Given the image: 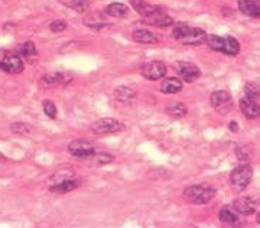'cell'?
Masks as SVG:
<instances>
[{
    "mask_svg": "<svg viewBox=\"0 0 260 228\" xmlns=\"http://www.w3.org/2000/svg\"><path fill=\"white\" fill-rule=\"evenodd\" d=\"M215 195H217L215 186L207 185V183L189 185L182 192V197L185 198V201L194 204V205H205V204L213 201Z\"/></svg>",
    "mask_w": 260,
    "mask_h": 228,
    "instance_id": "1",
    "label": "cell"
},
{
    "mask_svg": "<svg viewBox=\"0 0 260 228\" xmlns=\"http://www.w3.org/2000/svg\"><path fill=\"white\" fill-rule=\"evenodd\" d=\"M172 37L182 45L197 46L204 44L207 34L201 27H191L188 25H179L172 29Z\"/></svg>",
    "mask_w": 260,
    "mask_h": 228,
    "instance_id": "2",
    "label": "cell"
},
{
    "mask_svg": "<svg viewBox=\"0 0 260 228\" xmlns=\"http://www.w3.org/2000/svg\"><path fill=\"white\" fill-rule=\"evenodd\" d=\"M207 45L210 46L215 52L236 56L240 52V44L236 38L233 37H220V35H207L205 39Z\"/></svg>",
    "mask_w": 260,
    "mask_h": 228,
    "instance_id": "3",
    "label": "cell"
},
{
    "mask_svg": "<svg viewBox=\"0 0 260 228\" xmlns=\"http://www.w3.org/2000/svg\"><path fill=\"white\" fill-rule=\"evenodd\" d=\"M91 132L95 136H109V135H116L124 130V124L120 123L117 119L113 117H106L94 121L91 124Z\"/></svg>",
    "mask_w": 260,
    "mask_h": 228,
    "instance_id": "4",
    "label": "cell"
},
{
    "mask_svg": "<svg viewBox=\"0 0 260 228\" xmlns=\"http://www.w3.org/2000/svg\"><path fill=\"white\" fill-rule=\"evenodd\" d=\"M253 179V168L250 165H242L234 168L230 174V182L234 186V189L243 191L250 185Z\"/></svg>",
    "mask_w": 260,
    "mask_h": 228,
    "instance_id": "5",
    "label": "cell"
},
{
    "mask_svg": "<svg viewBox=\"0 0 260 228\" xmlns=\"http://www.w3.org/2000/svg\"><path fill=\"white\" fill-rule=\"evenodd\" d=\"M174 71L177 73L178 78L182 80V82H189L192 84L200 77H201V71L200 68L192 62H186V61H177L174 62Z\"/></svg>",
    "mask_w": 260,
    "mask_h": 228,
    "instance_id": "6",
    "label": "cell"
},
{
    "mask_svg": "<svg viewBox=\"0 0 260 228\" xmlns=\"http://www.w3.org/2000/svg\"><path fill=\"white\" fill-rule=\"evenodd\" d=\"M23 70H25V62L18 52H9L0 58V71L16 75L23 73Z\"/></svg>",
    "mask_w": 260,
    "mask_h": 228,
    "instance_id": "7",
    "label": "cell"
},
{
    "mask_svg": "<svg viewBox=\"0 0 260 228\" xmlns=\"http://www.w3.org/2000/svg\"><path fill=\"white\" fill-rule=\"evenodd\" d=\"M94 152H95L94 145L87 139H75L68 145V153L81 160L93 155Z\"/></svg>",
    "mask_w": 260,
    "mask_h": 228,
    "instance_id": "8",
    "label": "cell"
},
{
    "mask_svg": "<svg viewBox=\"0 0 260 228\" xmlns=\"http://www.w3.org/2000/svg\"><path fill=\"white\" fill-rule=\"evenodd\" d=\"M210 104L215 111L225 114L229 113L233 107V97L232 94L225 90H217L211 94L210 97Z\"/></svg>",
    "mask_w": 260,
    "mask_h": 228,
    "instance_id": "9",
    "label": "cell"
},
{
    "mask_svg": "<svg viewBox=\"0 0 260 228\" xmlns=\"http://www.w3.org/2000/svg\"><path fill=\"white\" fill-rule=\"evenodd\" d=\"M167 65L164 61H149L146 64L142 67V75L149 80V81H158V80H162L165 75H167Z\"/></svg>",
    "mask_w": 260,
    "mask_h": 228,
    "instance_id": "10",
    "label": "cell"
},
{
    "mask_svg": "<svg viewBox=\"0 0 260 228\" xmlns=\"http://www.w3.org/2000/svg\"><path fill=\"white\" fill-rule=\"evenodd\" d=\"M233 208L240 215L249 217V215H253L259 211V201L256 198H251V197H242V198H237L233 202Z\"/></svg>",
    "mask_w": 260,
    "mask_h": 228,
    "instance_id": "11",
    "label": "cell"
},
{
    "mask_svg": "<svg viewBox=\"0 0 260 228\" xmlns=\"http://www.w3.org/2000/svg\"><path fill=\"white\" fill-rule=\"evenodd\" d=\"M73 81V74L71 73H54L45 74L41 78V84L44 87H58V85H67Z\"/></svg>",
    "mask_w": 260,
    "mask_h": 228,
    "instance_id": "12",
    "label": "cell"
},
{
    "mask_svg": "<svg viewBox=\"0 0 260 228\" xmlns=\"http://www.w3.org/2000/svg\"><path fill=\"white\" fill-rule=\"evenodd\" d=\"M218 221L230 227H239L242 225L240 214L233 208V205H224L218 212Z\"/></svg>",
    "mask_w": 260,
    "mask_h": 228,
    "instance_id": "13",
    "label": "cell"
},
{
    "mask_svg": "<svg viewBox=\"0 0 260 228\" xmlns=\"http://www.w3.org/2000/svg\"><path fill=\"white\" fill-rule=\"evenodd\" d=\"M78 186H80V181L71 176V178H65L59 182L51 183L49 185V192L56 193V195H64V193H68V192L75 191Z\"/></svg>",
    "mask_w": 260,
    "mask_h": 228,
    "instance_id": "14",
    "label": "cell"
},
{
    "mask_svg": "<svg viewBox=\"0 0 260 228\" xmlns=\"http://www.w3.org/2000/svg\"><path fill=\"white\" fill-rule=\"evenodd\" d=\"M132 38L135 42L138 44H143V45H155L160 42V35L155 34V32H150L148 29H135L132 32Z\"/></svg>",
    "mask_w": 260,
    "mask_h": 228,
    "instance_id": "15",
    "label": "cell"
},
{
    "mask_svg": "<svg viewBox=\"0 0 260 228\" xmlns=\"http://www.w3.org/2000/svg\"><path fill=\"white\" fill-rule=\"evenodd\" d=\"M143 22L149 25V26L155 27H168L171 25H174V19L171 18L169 15H167L164 10L160 9L152 15H149L146 18H143Z\"/></svg>",
    "mask_w": 260,
    "mask_h": 228,
    "instance_id": "16",
    "label": "cell"
},
{
    "mask_svg": "<svg viewBox=\"0 0 260 228\" xmlns=\"http://www.w3.org/2000/svg\"><path fill=\"white\" fill-rule=\"evenodd\" d=\"M240 110L247 119H257L260 116V103L247 97H243L240 100Z\"/></svg>",
    "mask_w": 260,
    "mask_h": 228,
    "instance_id": "17",
    "label": "cell"
},
{
    "mask_svg": "<svg viewBox=\"0 0 260 228\" xmlns=\"http://www.w3.org/2000/svg\"><path fill=\"white\" fill-rule=\"evenodd\" d=\"M239 9L243 15L257 19L260 16V3L259 0H237Z\"/></svg>",
    "mask_w": 260,
    "mask_h": 228,
    "instance_id": "18",
    "label": "cell"
},
{
    "mask_svg": "<svg viewBox=\"0 0 260 228\" xmlns=\"http://www.w3.org/2000/svg\"><path fill=\"white\" fill-rule=\"evenodd\" d=\"M182 87H184L182 80H179L178 77H168L160 82L159 90L164 94H177V92L182 91Z\"/></svg>",
    "mask_w": 260,
    "mask_h": 228,
    "instance_id": "19",
    "label": "cell"
},
{
    "mask_svg": "<svg viewBox=\"0 0 260 228\" xmlns=\"http://www.w3.org/2000/svg\"><path fill=\"white\" fill-rule=\"evenodd\" d=\"M130 3H132V8L136 10L140 16H143V18H146L149 15H152V13H155V12H158V10L162 9V8L156 6V5L146 3L145 0H132Z\"/></svg>",
    "mask_w": 260,
    "mask_h": 228,
    "instance_id": "20",
    "label": "cell"
},
{
    "mask_svg": "<svg viewBox=\"0 0 260 228\" xmlns=\"http://www.w3.org/2000/svg\"><path fill=\"white\" fill-rule=\"evenodd\" d=\"M104 13L110 18H116V19H123L126 18L129 15V8L123 3H110L106 6L104 9Z\"/></svg>",
    "mask_w": 260,
    "mask_h": 228,
    "instance_id": "21",
    "label": "cell"
},
{
    "mask_svg": "<svg viewBox=\"0 0 260 228\" xmlns=\"http://www.w3.org/2000/svg\"><path fill=\"white\" fill-rule=\"evenodd\" d=\"M87 165L90 166H106V165L112 164L114 160V156L110 155V153H106V152H94L93 155L88 156L87 159H84Z\"/></svg>",
    "mask_w": 260,
    "mask_h": 228,
    "instance_id": "22",
    "label": "cell"
},
{
    "mask_svg": "<svg viewBox=\"0 0 260 228\" xmlns=\"http://www.w3.org/2000/svg\"><path fill=\"white\" fill-rule=\"evenodd\" d=\"M113 95H114V99L119 101V103H132V101L136 99V91L132 90L130 87L120 85V87H116L114 88Z\"/></svg>",
    "mask_w": 260,
    "mask_h": 228,
    "instance_id": "23",
    "label": "cell"
},
{
    "mask_svg": "<svg viewBox=\"0 0 260 228\" xmlns=\"http://www.w3.org/2000/svg\"><path fill=\"white\" fill-rule=\"evenodd\" d=\"M165 113L168 116L174 117V119H182L185 117L186 113H188V109L184 103L181 101H177V103H172V104H168V107L165 109Z\"/></svg>",
    "mask_w": 260,
    "mask_h": 228,
    "instance_id": "24",
    "label": "cell"
},
{
    "mask_svg": "<svg viewBox=\"0 0 260 228\" xmlns=\"http://www.w3.org/2000/svg\"><path fill=\"white\" fill-rule=\"evenodd\" d=\"M10 132L13 135H18V136H29L34 132V127L30 124H28V123L16 121V123L10 124Z\"/></svg>",
    "mask_w": 260,
    "mask_h": 228,
    "instance_id": "25",
    "label": "cell"
},
{
    "mask_svg": "<svg viewBox=\"0 0 260 228\" xmlns=\"http://www.w3.org/2000/svg\"><path fill=\"white\" fill-rule=\"evenodd\" d=\"M18 54L22 56V58H34L38 55L37 45L32 42V41H26L23 42L22 45L19 46Z\"/></svg>",
    "mask_w": 260,
    "mask_h": 228,
    "instance_id": "26",
    "label": "cell"
},
{
    "mask_svg": "<svg viewBox=\"0 0 260 228\" xmlns=\"http://www.w3.org/2000/svg\"><path fill=\"white\" fill-rule=\"evenodd\" d=\"M244 97L247 99H251L254 101H259L260 97V88L257 82H247L244 85Z\"/></svg>",
    "mask_w": 260,
    "mask_h": 228,
    "instance_id": "27",
    "label": "cell"
},
{
    "mask_svg": "<svg viewBox=\"0 0 260 228\" xmlns=\"http://www.w3.org/2000/svg\"><path fill=\"white\" fill-rule=\"evenodd\" d=\"M64 3L67 8L75 10L78 13H84L88 10V0H67Z\"/></svg>",
    "mask_w": 260,
    "mask_h": 228,
    "instance_id": "28",
    "label": "cell"
},
{
    "mask_svg": "<svg viewBox=\"0 0 260 228\" xmlns=\"http://www.w3.org/2000/svg\"><path fill=\"white\" fill-rule=\"evenodd\" d=\"M42 110H44V113L47 114L49 119H55L56 114H58V110H56L55 103H54L52 100L42 101Z\"/></svg>",
    "mask_w": 260,
    "mask_h": 228,
    "instance_id": "29",
    "label": "cell"
},
{
    "mask_svg": "<svg viewBox=\"0 0 260 228\" xmlns=\"http://www.w3.org/2000/svg\"><path fill=\"white\" fill-rule=\"evenodd\" d=\"M67 27H68V23L64 22V20H54V22L49 23V29L54 34H61V32H64Z\"/></svg>",
    "mask_w": 260,
    "mask_h": 228,
    "instance_id": "30",
    "label": "cell"
},
{
    "mask_svg": "<svg viewBox=\"0 0 260 228\" xmlns=\"http://www.w3.org/2000/svg\"><path fill=\"white\" fill-rule=\"evenodd\" d=\"M236 156H237V157H239V160H242V162H247V160L250 159L249 153H246L242 147H237V149H236Z\"/></svg>",
    "mask_w": 260,
    "mask_h": 228,
    "instance_id": "31",
    "label": "cell"
},
{
    "mask_svg": "<svg viewBox=\"0 0 260 228\" xmlns=\"http://www.w3.org/2000/svg\"><path fill=\"white\" fill-rule=\"evenodd\" d=\"M229 128H230V132H232V133H237V132H239V123L233 120V121L229 123Z\"/></svg>",
    "mask_w": 260,
    "mask_h": 228,
    "instance_id": "32",
    "label": "cell"
},
{
    "mask_svg": "<svg viewBox=\"0 0 260 228\" xmlns=\"http://www.w3.org/2000/svg\"><path fill=\"white\" fill-rule=\"evenodd\" d=\"M8 160V157L3 155V153H0V162H6Z\"/></svg>",
    "mask_w": 260,
    "mask_h": 228,
    "instance_id": "33",
    "label": "cell"
}]
</instances>
